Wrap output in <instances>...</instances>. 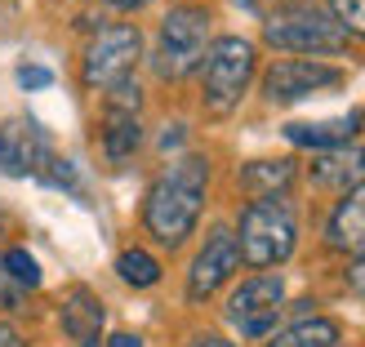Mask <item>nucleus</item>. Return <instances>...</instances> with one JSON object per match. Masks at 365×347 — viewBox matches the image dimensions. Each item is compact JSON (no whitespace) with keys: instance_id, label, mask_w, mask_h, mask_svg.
I'll return each instance as SVG.
<instances>
[{"instance_id":"obj_18","label":"nucleus","mask_w":365,"mask_h":347,"mask_svg":"<svg viewBox=\"0 0 365 347\" xmlns=\"http://www.w3.org/2000/svg\"><path fill=\"white\" fill-rule=\"evenodd\" d=\"M116 276H120L125 285L148 289V285H156V281H160V263L152 259L148 249H125L120 259H116Z\"/></svg>"},{"instance_id":"obj_15","label":"nucleus","mask_w":365,"mask_h":347,"mask_svg":"<svg viewBox=\"0 0 365 347\" xmlns=\"http://www.w3.org/2000/svg\"><path fill=\"white\" fill-rule=\"evenodd\" d=\"M294 160H250L241 170V187L259 200H277L289 182H294Z\"/></svg>"},{"instance_id":"obj_28","label":"nucleus","mask_w":365,"mask_h":347,"mask_svg":"<svg viewBox=\"0 0 365 347\" xmlns=\"http://www.w3.org/2000/svg\"><path fill=\"white\" fill-rule=\"evenodd\" d=\"M182 134H187V130H182V125H174V130L160 138V147H174V143H182Z\"/></svg>"},{"instance_id":"obj_27","label":"nucleus","mask_w":365,"mask_h":347,"mask_svg":"<svg viewBox=\"0 0 365 347\" xmlns=\"http://www.w3.org/2000/svg\"><path fill=\"white\" fill-rule=\"evenodd\" d=\"M187 347H236V343H227V338H218V334H200V338H192Z\"/></svg>"},{"instance_id":"obj_20","label":"nucleus","mask_w":365,"mask_h":347,"mask_svg":"<svg viewBox=\"0 0 365 347\" xmlns=\"http://www.w3.org/2000/svg\"><path fill=\"white\" fill-rule=\"evenodd\" d=\"M45 182V187H63V192H76L81 187V174H76V165H71V160H63V156H49L45 160V170L36 174Z\"/></svg>"},{"instance_id":"obj_9","label":"nucleus","mask_w":365,"mask_h":347,"mask_svg":"<svg viewBox=\"0 0 365 347\" xmlns=\"http://www.w3.org/2000/svg\"><path fill=\"white\" fill-rule=\"evenodd\" d=\"M236 263H241V249H236V232H232V227H214V232H210V241L200 245L192 271H187V299H192V303H205L210 294H218V289L232 281Z\"/></svg>"},{"instance_id":"obj_4","label":"nucleus","mask_w":365,"mask_h":347,"mask_svg":"<svg viewBox=\"0 0 365 347\" xmlns=\"http://www.w3.org/2000/svg\"><path fill=\"white\" fill-rule=\"evenodd\" d=\"M210 53V14L196 9V5H178L165 14L156 36V53H152V67L160 81H182L205 63Z\"/></svg>"},{"instance_id":"obj_6","label":"nucleus","mask_w":365,"mask_h":347,"mask_svg":"<svg viewBox=\"0 0 365 347\" xmlns=\"http://www.w3.org/2000/svg\"><path fill=\"white\" fill-rule=\"evenodd\" d=\"M143 53V36L130 23H112V27H98V36L85 45V58H81V76L89 89H112L120 81H130V71Z\"/></svg>"},{"instance_id":"obj_24","label":"nucleus","mask_w":365,"mask_h":347,"mask_svg":"<svg viewBox=\"0 0 365 347\" xmlns=\"http://www.w3.org/2000/svg\"><path fill=\"white\" fill-rule=\"evenodd\" d=\"M348 285H352V294L365 299V254H356V263L348 267Z\"/></svg>"},{"instance_id":"obj_1","label":"nucleus","mask_w":365,"mask_h":347,"mask_svg":"<svg viewBox=\"0 0 365 347\" xmlns=\"http://www.w3.org/2000/svg\"><path fill=\"white\" fill-rule=\"evenodd\" d=\"M205 182H210L205 156H178L160 170V178L148 187V200H143V227L152 232V241L178 249L196 232V218L205 209Z\"/></svg>"},{"instance_id":"obj_11","label":"nucleus","mask_w":365,"mask_h":347,"mask_svg":"<svg viewBox=\"0 0 365 347\" xmlns=\"http://www.w3.org/2000/svg\"><path fill=\"white\" fill-rule=\"evenodd\" d=\"M361 125H365V107H356L348 116H334V120H294V125H285V138L294 143V147L334 152V147H348L361 134Z\"/></svg>"},{"instance_id":"obj_25","label":"nucleus","mask_w":365,"mask_h":347,"mask_svg":"<svg viewBox=\"0 0 365 347\" xmlns=\"http://www.w3.org/2000/svg\"><path fill=\"white\" fill-rule=\"evenodd\" d=\"M0 347H27V343H23V334H18L14 325H5V321H0Z\"/></svg>"},{"instance_id":"obj_12","label":"nucleus","mask_w":365,"mask_h":347,"mask_svg":"<svg viewBox=\"0 0 365 347\" xmlns=\"http://www.w3.org/2000/svg\"><path fill=\"white\" fill-rule=\"evenodd\" d=\"M325 245L339 254H365V182L334 205L330 223H325Z\"/></svg>"},{"instance_id":"obj_13","label":"nucleus","mask_w":365,"mask_h":347,"mask_svg":"<svg viewBox=\"0 0 365 347\" xmlns=\"http://www.w3.org/2000/svg\"><path fill=\"white\" fill-rule=\"evenodd\" d=\"M312 182L317 187H361L365 182V147L348 143V147H334V152H317L312 160Z\"/></svg>"},{"instance_id":"obj_14","label":"nucleus","mask_w":365,"mask_h":347,"mask_svg":"<svg viewBox=\"0 0 365 347\" xmlns=\"http://www.w3.org/2000/svg\"><path fill=\"white\" fill-rule=\"evenodd\" d=\"M58 321H63L67 338H76L81 347H94V343H98V330H103V303L89 294L85 285H76V289L63 299Z\"/></svg>"},{"instance_id":"obj_5","label":"nucleus","mask_w":365,"mask_h":347,"mask_svg":"<svg viewBox=\"0 0 365 347\" xmlns=\"http://www.w3.org/2000/svg\"><path fill=\"white\" fill-rule=\"evenodd\" d=\"M254 81V45L245 36H223L214 41L205 63H200V85H205V107L214 116H227L245 98Z\"/></svg>"},{"instance_id":"obj_23","label":"nucleus","mask_w":365,"mask_h":347,"mask_svg":"<svg viewBox=\"0 0 365 347\" xmlns=\"http://www.w3.org/2000/svg\"><path fill=\"white\" fill-rule=\"evenodd\" d=\"M18 303H23V289H18V285L9 281V271L0 267V312H14Z\"/></svg>"},{"instance_id":"obj_3","label":"nucleus","mask_w":365,"mask_h":347,"mask_svg":"<svg viewBox=\"0 0 365 347\" xmlns=\"http://www.w3.org/2000/svg\"><path fill=\"white\" fill-rule=\"evenodd\" d=\"M263 41L285 53H339L348 45V31L334 23V14L303 5V0H289V5L263 18Z\"/></svg>"},{"instance_id":"obj_22","label":"nucleus","mask_w":365,"mask_h":347,"mask_svg":"<svg viewBox=\"0 0 365 347\" xmlns=\"http://www.w3.org/2000/svg\"><path fill=\"white\" fill-rule=\"evenodd\" d=\"M53 85V71L49 67H18V89H31V94H36V89H49Z\"/></svg>"},{"instance_id":"obj_16","label":"nucleus","mask_w":365,"mask_h":347,"mask_svg":"<svg viewBox=\"0 0 365 347\" xmlns=\"http://www.w3.org/2000/svg\"><path fill=\"white\" fill-rule=\"evenodd\" d=\"M138 143H143L138 116H130V112H107L103 116V156L112 160V165H125V160L138 152Z\"/></svg>"},{"instance_id":"obj_7","label":"nucleus","mask_w":365,"mask_h":347,"mask_svg":"<svg viewBox=\"0 0 365 347\" xmlns=\"http://www.w3.org/2000/svg\"><path fill=\"white\" fill-rule=\"evenodd\" d=\"M281 307H285V285L281 276H250L245 285L232 289L227 299V321L241 330L245 338H267L281 321Z\"/></svg>"},{"instance_id":"obj_8","label":"nucleus","mask_w":365,"mask_h":347,"mask_svg":"<svg viewBox=\"0 0 365 347\" xmlns=\"http://www.w3.org/2000/svg\"><path fill=\"white\" fill-rule=\"evenodd\" d=\"M343 85V71L334 63H317V58H281L267 67L263 76V94L272 103H299V98H312L325 94V89H339Z\"/></svg>"},{"instance_id":"obj_19","label":"nucleus","mask_w":365,"mask_h":347,"mask_svg":"<svg viewBox=\"0 0 365 347\" xmlns=\"http://www.w3.org/2000/svg\"><path fill=\"white\" fill-rule=\"evenodd\" d=\"M0 267L9 271V281H14L18 289H36V285H41V263H36L27 249H18V245L5 254V263H0Z\"/></svg>"},{"instance_id":"obj_21","label":"nucleus","mask_w":365,"mask_h":347,"mask_svg":"<svg viewBox=\"0 0 365 347\" xmlns=\"http://www.w3.org/2000/svg\"><path fill=\"white\" fill-rule=\"evenodd\" d=\"M330 14L343 31H352L365 41V0H330Z\"/></svg>"},{"instance_id":"obj_10","label":"nucleus","mask_w":365,"mask_h":347,"mask_svg":"<svg viewBox=\"0 0 365 347\" xmlns=\"http://www.w3.org/2000/svg\"><path fill=\"white\" fill-rule=\"evenodd\" d=\"M53 156L45 130L31 116H18L0 125V174L9 178H36L45 170V160Z\"/></svg>"},{"instance_id":"obj_17","label":"nucleus","mask_w":365,"mask_h":347,"mask_svg":"<svg viewBox=\"0 0 365 347\" xmlns=\"http://www.w3.org/2000/svg\"><path fill=\"white\" fill-rule=\"evenodd\" d=\"M263 347H339V321H330V316H307V321H294L289 330L272 334Z\"/></svg>"},{"instance_id":"obj_26","label":"nucleus","mask_w":365,"mask_h":347,"mask_svg":"<svg viewBox=\"0 0 365 347\" xmlns=\"http://www.w3.org/2000/svg\"><path fill=\"white\" fill-rule=\"evenodd\" d=\"M107 347H143V338H138V334H125V330H120V334H112V338H107Z\"/></svg>"},{"instance_id":"obj_29","label":"nucleus","mask_w":365,"mask_h":347,"mask_svg":"<svg viewBox=\"0 0 365 347\" xmlns=\"http://www.w3.org/2000/svg\"><path fill=\"white\" fill-rule=\"evenodd\" d=\"M107 5H116V9H143L148 0H107Z\"/></svg>"},{"instance_id":"obj_2","label":"nucleus","mask_w":365,"mask_h":347,"mask_svg":"<svg viewBox=\"0 0 365 347\" xmlns=\"http://www.w3.org/2000/svg\"><path fill=\"white\" fill-rule=\"evenodd\" d=\"M299 245V218L285 200H250L236 223V249L250 267H277Z\"/></svg>"}]
</instances>
